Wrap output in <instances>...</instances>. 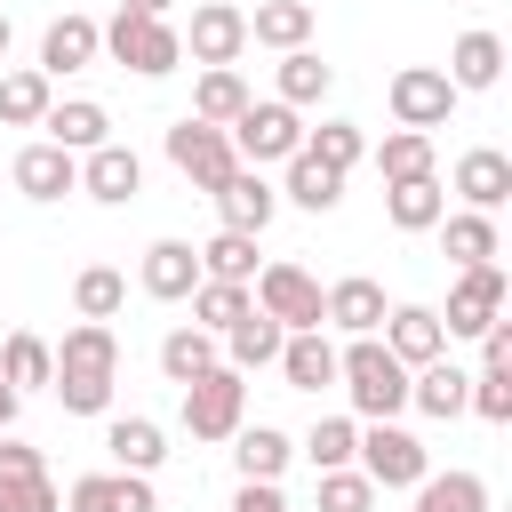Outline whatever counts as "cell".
Here are the masks:
<instances>
[{"label": "cell", "instance_id": "1", "mask_svg": "<svg viewBox=\"0 0 512 512\" xmlns=\"http://www.w3.org/2000/svg\"><path fill=\"white\" fill-rule=\"evenodd\" d=\"M48 352H56L48 392H56L72 416H104V408H112V376H120V336H112V320H80V328H64V344H48Z\"/></svg>", "mask_w": 512, "mask_h": 512}, {"label": "cell", "instance_id": "2", "mask_svg": "<svg viewBox=\"0 0 512 512\" xmlns=\"http://www.w3.org/2000/svg\"><path fill=\"white\" fill-rule=\"evenodd\" d=\"M336 376H344V392H352V408H360L368 424H392V416L408 408V368H400L376 336H352V352H336Z\"/></svg>", "mask_w": 512, "mask_h": 512}, {"label": "cell", "instance_id": "3", "mask_svg": "<svg viewBox=\"0 0 512 512\" xmlns=\"http://www.w3.org/2000/svg\"><path fill=\"white\" fill-rule=\"evenodd\" d=\"M224 136H232V160H240V168L296 160V152H304V112H288L280 96H264V104L248 96V104H240V120H232Z\"/></svg>", "mask_w": 512, "mask_h": 512}, {"label": "cell", "instance_id": "4", "mask_svg": "<svg viewBox=\"0 0 512 512\" xmlns=\"http://www.w3.org/2000/svg\"><path fill=\"white\" fill-rule=\"evenodd\" d=\"M104 56L120 64V72H144V80H160V72H176L184 64V40H176V24L168 16H112L104 24Z\"/></svg>", "mask_w": 512, "mask_h": 512}, {"label": "cell", "instance_id": "5", "mask_svg": "<svg viewBox=\"0 0 512 512\" xmlns=\"http://www.w3.org/2000/svg\"><path fill=\"white\" fill-rule=\"evenodd\" d=\"M352 472L384 496V488H416V480L432 472V456H424V440H416L408 424H368L360 448H352Z\"/></svg>", "mask_w": 512, "mask_h": 512}, {"label": "cell", "instance_id": "6", "mask_svg": "<svg viewBox=\"0 0 512 512\" xmlns=\"http://www.w3.org/2000/svg\"><path fill=\"white\" fill-rule=\"evenodd\" d=\"M240 424H248V376L208 368V376L184 384V432H192V440H232Z\"/></svg>", "mask_w": 512, "mask_h": 512}, {"label": "cell", "instance_id": "7", "mask_svg": "<svg viewBox=\"0 0 512 512\" xmlns=\"http://www.w3.org/2000/svg\"><path fill=\"white\" fill-rule=\"evenodd\" d=\"M248 296H256V312L280 320L288 336L320 328V280H312L304 264H288V256H280V264H256V288H248Z\"/></svg>", "mask_w": 512, "mask_h": 512}, {"label": "cell", "instance_id": "8", "mask_svg": "<svg viewBox=\"0 0 512 512\" xmlns=\"http://www.w3.org/2000/svg\"><path fill=\"white\" fill-rule=\"evenodd\" d=\"M384 104H392V120H400V128L432 136V128H448L456 88H448V72H440V64H400V72H392V88H384Z\"/></svg>", "mask_w": 512, "mask_h": 512}, {"label": "cell", "instance_id": "9", "mask_svg": "<svg viewBox=\"0 0 512 512\" xmlns=\"http://www.w3.org/2000/svg\"><path fill=\"white\" fill-rule=\"evenodd\" d=\"M168 168H176L192 192H216L240 160H232V136H224V128H208V120H192V112H184V120L168 128Z\"/></svg>", "mask_w": 512, "mask_h": 512}, {"label": "cell", "instance_id": "10", "mask_svg": "<svg viewBox=\"0 0 512 512\" xmlns=\"http://www.w3.org/2000/svg\"><path fill=\"white\" fill-rule=\"evenodd\" d=\"M0 512H64L48 456L24 448V440H8V432H0Z\"/></svg>", "mask_w": 512, "mask_h": 512}, {"label": "cell", "instance_id": "11", "mask_svg": "<svg viewBox=\"0 0 512 512\" xmlns=\"http://www.w3.org/2000/svg\"><path fill=\"white\" fill-rule=\"evenodd\" d=\"M176 40H184V56H192L200 72L240 64V48H248V8H232V0H200V8H192V32H176Z\"/></svg>", "mask_w": 512, "mask_h": 512}, {"label": "cell", "instance_id": "12", "mask_svg": "<svg viewBox=\"0 0 512 512\" xmlns=\"http://www.w3.org/2000/svg\"><path fill=\"white\" fill-rule=\"evenodd\" d=\"M504 296H512L504 264H472V272H456V288H448V312H440V328H448V336H480L488 320H504Z\"/></svg>", "mask_w": 512, "mask_h": 512}, {"label": "cell", "instance_id": "13", "mask_svg": "<svg viewBox=\"0 0 512 512\" xmlns=\"http://www.w3.org/2000/svg\"><path fill=\"white\" fill-rule=\"evenodd\" d=\"M376 344H384L408 376H416V368H432V360H448V328H440V312H432V304H392Z\"/></svg>", "mask_w": 512, "mask_h": 512}, {"label": "cell", "instance_id": "14", "mask_svg": "<svg viewBox=\"0 0 512 512\" xmlns=\"http://www.w3.org/2000/svg\"><path fill=\"white\" fill-rule=\"evenodd\" d=\"M96 56H104V24H96V16H80V8H64V16L40 32V64H32V72L72 80V72H88Z\"/></svg>", "mask_w": 512, "mask_h": 512}, {"label": "cell", "instance_id": "15", "mask_svg": "<svg viewBox=\"0 0 512 512\" xmlns=\"http://www.w3.org/2000/svg\"><path fill=\"white\" fill-rule=\"evenodd\" d=\"M208 200H216L224 232H248V240H264V224L280 216V192L264 184V168H232V176H224V184H216Z\"/></svg>", "mask_w": 512, "mask_h": 512}, {"label": "cell", "instance_id": "16", "mask_svg": "<svg viewBox=\"0 0 512 512\" xmlns=\"http://www.w3.org/2000/svg\"><path fill=\"white\" fill-rule=\"evenodd\" d=\"M80 192L104 200V208H128L144 192V160L128 144H96V152H80Z\"/></svg>", "mask_w": 512, "mask_h": 512}, {"label": "cell", "instance_id": "17", "mask_svg": "<svg viewBox=\"0 0 512 512\" xmlns=\"http://www.w3.org/2000/svg\"><path fill=\"white\" fill-rule=\"evenodd\" d=\"M448 184H456V200H464L472 216H496V208L512 200V160H504L496 144H472V152L456 160V176H448Z\"/></svg>", "mask_w": 512, "mask_h": 512}, {"label": "cell", "instance_id": "18", "mask_svg": "<svg viewBox=\"0 0 512 512\" xmlns=\"http://www.w3.org/2000/svg\"><path fill=\"white\" fill-rule=\"evenodd\" d=\"M384 288L368 280V272H352V280H336V288H320V328H344V336H376L384 328Z\"/></svg>", "mask_w": 512, "mask_h": 512}, {"label": "cell", "instance_id": "19", "mask_svg": "<svg viewBox=\"0 0 512 512\" xmlns=\"http://www.w3.org/2000/svg\"><path fill=\"white\" fill-rule=\"evenodd\" d=\"M64 512H160L144 472H88L64 488Z\"/></svg>", "mask_w": 512, "mask_h": 512}, {"label": "cell", "instance_id": "20", "mask_svg": "<svg viewBox=\"0 0 512 512\" xmlns=\"http://www.w3.org/2000/svg\"><path fill=\"white\" fill-rule=\"evenodd\" d=\"M16 192H24V200H64V192H80V160L40 136V144L16 152Z\"/></svg>", "mask_w": 512, "mask_h": 512}, {"label": "cell", "instance_id": "21", "mask_svg": "<svg viewBox=\"0 0 512 512\" xmlns=\"http://www.w3.org/2000/svg\"><path fill=\"white\" fill-rule=\"evenodd\" d=\"M448 88L464 96V88H496L504 80V40L488 32V24H472V32H456V48H448Z\"/></svg>", "mask_w": 512, "mask_h": 512}, {"label": "cell", "instance_id": "22", "mask_svg": "<svg viewBox=\"0 0 512 512\" xmlns=\"http://www.w3.org/2000/svg\"><path fill=\"white\" fill-rule=\"evenodd\" d=\"M40 128H48V144H64L72 160H80V152H96V144H112V112H104L96 96H64V104H48V120H40Z\"/></svg>", "mask_w": 512, "mask_h": 512}, {"label": "cell", "instance_id": "23", "mask_svg": "<svg viewBox=\"0 0 512 512\" xmlns=\"http://www.w3.org/2000/svg\"><path fill=\"white\" fill-rule=\"evenodd\" d=\"M192 288H200L192 240H152V248H144V296H152V304H184Z\"/></svg>", "mask_w": 512, "mask_h": 512}, {"label": "cell", "instance_id": "24", "mask_svg": "<svg viewBox=\"0 0 512 512\" xmlns=\"http://www.w3.org/2000/svg\"><path fill=\"white\" fill-rule=\"evenodd\" d=\"M104 456H112V472H144L152 480V464L168 456V432L152 416H112L104 424Z\"/></svg>", "mask_w": 512, "mask_h": 512}, {"label": "cell", "instance_id": "25", "mask_svg": "<svg viewBox=\"0 0 512 512\" xmlns=\"http://www.w3.org/2000/svg\"><path fill=\"white\" fill-rule=\"evenodd\" d=\"M312 24H320V16H312V0H256V16H248V40L288 56V48H312Z\"/></svg>", "mask_w": 512, "mask_h": 512}, {"label": "cell", "instance_id": "26", "mask_svg": "<svg viewBox=\"0 0 512 512\" xmlns=\"http://www.w3.org/2000/svg\"><path fill=\"white\" fill-rule=\"evenodd\" d=\"M216 344H224V368H232V376H248V368H272V360H280L288 328H280V320H264V312H248V320H232Z\"/></svg>", "mask_w": 512, "mask_h": 512}, {"label": "cell", "instance_id": "27", "mask_svg": "<svg viewBox=\"0 0 512 512\" xmlns=\"http://www.w3.org/2000/svg\"><path fill=\"white\" fill-rule=\"evenodd\" d=\"M208 368H224V344H216L208 328H192V320H184V328H168V336H160V376H168L176 392H184L192 376H208Z\"/></svg>", "mask_w": 512, "mask_h": 512}, {"label": "cell", "instance_id": "28", "mask_svg": "<svg viewBox=\"0 0 512 512\" xmlns=\"http://www.w3.org/2000/svg\"><path fill=\"white\" fill-rule=\"evenodd\" d=\"M384 216H392V232H432V224L448 216V192H440V176L384 184Z\"/></svg>", "mask_w": 512, "mask_h": 512}, {"label": "cell", "instance_id": "29", "mask_svg": "<svg viewBox=\"0 0 512 512\" xmlns=\"http://www.w3.org/2000/svg\"><path fill=\"white\" fill-rule=\"evenodd\" d=\"M288 456H296V440H288L280 424H240V432H232V464H240V480H280Z\"/></svg>", "mask_w": 512, "mask_h": 512}, {"label": "cell", "instance_id": "30", "mask_svg": "<svg viewBox=\"0 0 512 512\" xmlns=\"http://www.w3.org/2000/svg\"><path fill=\"white\" fill-rule=\"evenodd\" d=\"M48 104H56V80L48 72H32V64L0 72V128H40Z\"/></svg>", "mask_w": 512, "mask_h": 512}, {"label": "cell", "instance_id": "31", "mask_svg": "<svg viewBox=\"0 0 512 512\" xmlns=\"http://www.w3.org/2000/svg\"><path fill=\"white\" fill-rule=\"evenodd\" d=\"M280 168H288V176L272 184L280 200H296V208H312V216H328V208L344 200V176H336V168H320L312 152H296V160H280Z\"/></svg>", "mask_w": 512, "mask_h": 512}, {"label": "cell", "instance_id": "32", "mask_svg": "<svg viewBox=\"0 0 512 512\" xmlns=\"http://www.w3.org/2000/svg\"><path fill=\"white\" fill-rule=\"evenodd\" d=\"M432 232L448 240V264H456V272H472V264H496V248H504V240H496V216H472V208L440 216Z\"/></svg>", "mask_w": 512, "mask_h": 512}, {"label": "cell", "instance_id": "33", "mask_svg": "<svg viewBox=\"0 0 512 512\" xmlns=\"http://www.w3.org/2000/svg\"><path fill=\"white\" fill-rule=\"evenodd\" d=\"M280 376H288V392H320V384H336V344H328L320 328L288 336V344H280Z\"/></svg>", "mask_w": 512, "mask_h": 512}, {"label": "cell", "instance_id": "34", "mask_svg": "<svg viewBox=\"0 0 512 512\" xmlns=\"http://www.w3.org/2000/svg\"><path fill=\"white\" fill-rule=\"evenodd\" d=\"M464 392H472V376L456 368V360H432V368H416L408 376V408H424V416H464Z\"/></svg>", "mask_w": 512, "mask_h": 512}, {"label": "cell", "instance_id": "35", "mask_svg": "<svg viewBox=\"0 0 512 512\" xmlns=\"http://www.w3.org/2000/svg\"><path fill=\"white\" fill-rule=\"evenodd\" d=\"M240 104H248V80H240L232 64H216V72H200V80H192V120L232 128V120H240Z\"/></svg>", "mask_w": 512, "mask_h": 512}, {"label": "cell", "instance_id": "36", "mask_svg": "<svg viewBox=\"0 0 512 512\" xmlns=\"http://www.w3.org/2000/svg\"><path fill=\"white\" fill-rule=\"evenodd\" d=\"M416 512H488V480L480 472H424Z\"/></svg>", "mask_w": 512, "mask_h": 512}, {"label": "cell", "instance_id": "37", "mask_svg": "<svg viewBox=\"0 0 512 512\" xmlns=\"http://www.w3.org/2000/svg\"><path fill=\"white\" fill-rule=\"evenodd\" d=\"M304 152H312L320 168L352 176V168L368 160V136H360V120H320V128H304Z\"/></svg>", "mask_w": 512, "mask_h": 512}, {"label": "cell", "instance_id": "38", "mask_svg": "<svg viewBox=\"0 0 512 512\" xmlns=\"http://www.w3.org/2000/svg\"><path fill=\"white\" fill-rule=\"evenodd\" d=\"M184 304H192V328H208V336H224L232 320H248V312H256V296H248V288H232V280H200Z\"/></svg>", "mask_w": 512, "mask_h": 512}, {"label": "cell", "instance_id": "39", "mask_svg": "<svg viewBox=\"0 0 512 512\" xmlns=\"http://www.w3.org/2000/svg\"><path fill=\"white\" fill-rule=\"evenodd\" d=\"M0 376H8L16 392H40V384L56 376V352H48V336H32V328H16V336L0 344Z\"/></svg>", "mask_w": 512, "mask_h": 512}, {"label": "cell", "instance_id": "40", "mask_svg": "<svg viewBox=\"0 0 512 512\" xmlns=\"http://www.w3.org/2000/svg\"><path fill=\"white\" fill-rule=\"evenodd\" d=\"M328 88H336V72H328V64H320L312 48H288V56H280V104H288V112L320 104Z\"/></svg>", "mask_w": 512, "mask_h": 512}, {"label": "cell", "instance_id": "41", "mask_svg": "<svg viewBox=\"0 0 512 512\" xmlns=\"http://www.w3.org/2000/svg\"><path fill=\"white\" fill-rule=\"evenodd\" d=\"M192 256H200V280H232V288L256 280V240H248V232H216V240L192 248Z\"/></svg>", "mask_w": 512, "mask_h": 512}, {"label": "cell", "instance_id": "42", "mask_svg": "<svg viewBox=\"0 0 512 512\" xmlns=\"http://www.w3.org/2000/svg\"><path fill=\"white\" fill-rule=\"evenodd\" d=\"M376 168H384V184L432 176V136H416V128H392V136L376 144Z\"/></svg>", "mask_w": 512, "mask_h": 512}, {"label": "cell", "instance_id": "43", "mask_svg": "<svg viewBox=\"0 0 512 512\" xmlns=\"http://www.w3.org/2000/svg\"><path fill=\"white\" fill-rule=\"evenodd\" d=\"M120 304H128V280H120L112 264H88V272L72 280V312H80V320H112Z\"/></svg>", "mask_w": 512, "mask_h": 512}, {"label": "cell", "instance_id": "44", "mask_svg": "<svg viewBox=\"0 0 512 512\" xmlns=\"http://www.w3.org/2000/svg\"><path fill=\"white\" fill-rule=\"evenodd\" d=\"M352 448H360V424H352V416H320V424H312V440H304V456H312L320 472H344V464H352Z\"/></svg>", "mask_w": 512, "mask_h": 512}, {"label": "cell", "instance_id": "45", "mask_svg": "<svg viewBox=\"0 0 512 512\" xmlns=\"http://www.w3.org/2000/svg\"><path fill=\"white\" fill-rule=\"evenodd\" d=\"M464 408H472V416H488V424H512V368H472Z\"/></svg>", "mask_w": 512, "mask_h": 512}, {"label": "cell", "instance_id": "46", "mask_svg": "<svg viewBox=\"0 0 512 512\" xmlns=\"http://www.w3.org/2000/svg\"><path fill=\"white\" fill-rule=\"evenodd\" d=\"M320 512H376V488L344 464V472H320Z\"/></svg>", "mask_w": 512, "mask_h": 512}, {"label": "cell", "instance_id": "47", "mask_svg": "<svg viewBox=\"0 0 512 512\" xmlns=\"http://www.w3.org/2000/svg\"><path fill=\"white\" fill-rule=\"evenodd\" d=\"M232 512H296V504L280 496V480H240V496H232Z\"/></svg>", "mask_w": 512, "mask_h": 512}, {"label": "cell", "instance_id": "48", "mask_svg": "<svg viewBox=\"0 0 512 512\" xmlns=\"http://www.w3.org/2000/svg\"><path fill=\"white\" fill-rule=\"evenodd\" d=\"M480 368H512V320H488L480 328Z\"/></svg>", "mask_w": 512, "mask_h": 512}, {"label": "cell", "instance_id": "49", "mask_svg": "<svg viewBox=\"0 0 512 512\" xmlns=\"http://www.w3.org/2000/svg\"><path fill=\"white\" fill-rule=\"evenodd\" d=\"M16 408H24V392H16V384H8V376H0V432H8V424H16Z\"/></svg>", "mask_w": 512, "mask_h": 512}, {"label": "cell", "instance_id": "50", "mask_svg": "<svg viewBox=\"0 0 512 512\" xmlns=\"http://www.w3.org/2000/svg\"><path fill=\"white\" fill-rule=\"evenodd\" d=\"M120 8H128V16H168L176 0H120Z\"/></svg>", "mask_w": 512, "mask_h": 512}, {"label": "cell", "instance_id": "51", "mask_svg": "<svg viewBox=\"0 0 512 512\" xmlns=\"http://www.w3.org/2000/svg\"><path fill=\"white\" fill-rule=\"evenodd\" d=\"M8 40H16V24H8V8H0V56H8Z\"/></svg>", "mask_w": 512, "mask_h": 512}]
</instances>
